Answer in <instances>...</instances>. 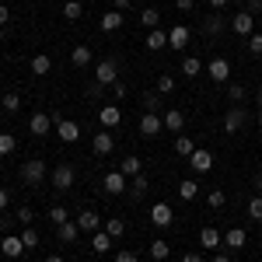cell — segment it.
I'll return each instance as SVG.
<instances>
[{
  "mask_svg": "<svg viewBox=\"0 0 262 262\" xmlns=\"http://www.w3.org/2000/svg\"><path fill=\"white\" fill-rule=\"evenodd\" d=\"M248 53H252V56H262V35H259V32L248 35Z\"/></svg>",
  "mask_w": 262,
  "mask_h": 262,
  "instance_id": "obj_46",
  "label": "cell"
},
{
  "mask_svg": "<svg viewBox=\"0 0 262 262\" xmlns=\"http://www.w3.org/2000/svg\"><path fill=\"white\" fill-rule=\"evenodd\" d=\"M175 7H179L182 14H189V11H192V7H196V0H175Z\"/></svg>",
  "mask_w": 262,
  "mask_h": 262,
  "instance_id": "obj_49",
  "label": "cell"
},
{
  "mask_svg": "<svg viewBox=\"0 0 262 262\" xmlns=\"http://www.w3.org/2000/svg\"><path fill=\"white\" fill-rule=\"evenodd\" d=\"M192 150H196V143L189 140V137H175V154L179 158H192Z\"/></svg>",
  "mask_w": 262,
  "mask_h": 262,
  "instance_id": "obj_33",
  "label": "cell"
},
{
  "mask_svg": "<svg viewBox=\"0 0 262 262\" xmlns=\"http://www.w3.org/2000/svg\"><path fill=\"white\" fill-rule=\"evenodd\" d=\"M168 91H175V77L171 74H161L158 77V95H168Z\"/></svg>",
  "mask_w": 262,
  "mask_h": 262,
  "instance_id": "obj_42",
  "label": "cell"
},
{
  "mask_svg": "<svg viewBox=\"0 0 262 262\" xmlns=\"http://www.w3.org/2000/svg\"><path fill=\"white\" fill-rule=\"evenodd\" d=\"M14 147H18L14 133H0V158H11V154H14Z\"/></svg>",
  "mask_w": 262,
  "mask_h": 262,
  "instance_id": "obj_35",
  "label": "cell"
},
{
  "mask_svg": "<svg viewBox=\"0 0 262 262\" xmlns=\"http://www.w3.org/2000/svg\"><path fill=\"white\" fill-rule=\"evenodd\" d=\"M74 179H77V175H74V168H70V164H56L49 182H53V189H56V192H67V189L74 185Z\"/></svg>",
  "mask_w": 262,
  "mask_h": 262,
  "instance_id": "obj_3",
  "label": "cell"
},
{
  "mask_svg": "<svg viewBox=\"0 0 262 262\" xmlns=\"http://www.w3.org/2000/svg\"><path fill=\"white\" fill-rule=\"evenodd\" d=\"M248 217L262 224V196H252V200H248Z\"/></svg>",
  "mask_w": 262,
  "mask_h": 262,
  "instance_id": "obj_40",
  "label": "cell"
},
{
  "mask_svg": "<svg viewBox=\"0 0 262 262\" xmlns=\"http://www.w3.org/2000/svg\"><path fill=\"white\" fill-rule=\"evenodd\" d=\"M224 28H227V21H224L221 14H210V18L203 21V35H221Z\"/></svg>",
  "mask_w": 262,
  "mask_h": 262,
  "instance_id": "obj_22",
  "label": "cell"
},
{
  "mask_svg": "<svg viewBox=\"0 0 262 262\" xmlns=\"http://www.w3.org/2000/svg\"><path fill=\"white\" fill-rule=\"evenodd\" d=\"M7 21H11V7L0 4V28H7Z\"/></svg>",
  "mask_w": 262,
  "mask_h": 262,
  "instance_id": "obj_50",
  "label": "cell"
},
{
  "mask_svg": "<svg viewBox=\"0 0 262 262\" xmlns=\"http://www.w3.org/2000/svg\"><path fill=\"white\" fill-rule=\"evenodd\" d=\"M200 74H203V60H196V56L182 60V77H200Z\"/></svg>",
  "mask_w": 262,
  "mask_h": 262,
  "instance_id": "obj_27",
  "label": "cell"
},
{
  "mask_svg": "<svg viewBox=\"0 0 262 262\" xmlns=\"http://www.w3.org/2000/svg\"><path fill=\"white\" fill-rule=\"evenodd\" d=\"M255 189H262V175H255Z\"/></svg>",
  "mask_w": 262,
  "mask_h": 262,
  "instance_id": "obj_57",
  "label": "cell"
},
{
  "mask_svg": "<svg viewBox=\"0 0 262 262\" xmlns=\"http://www.w3.org/2000/svg\"><path fill=\"white\" fill-rule=\"evenodd\" d=\"M112 11H122V14H126V11H129V0H112Z\"/></svg>",
  "mask_w": 262,
  "mask_h": 262,
  "instance_id": "obj_52",
  "label": "cell"
},
{
  "mask_svg": "<svg viewBox=\"0 0 262 262\" xmlns=\"http://www.w3.org/2000/svg\"><path fill=\"white\" fill-rule=\"evenodd\" d=\"M210 7H213V11H221V7H227V0H210Z\"/></svg>",
  "mask_w": 262,
  "mask_h": 262,
  "instance_id": "obj_56",
  "label": "cell"
},
{
  "mask_svg": "<svg viewBox=\"0 0 262 262\" xmlns=\"http://www.w3.org/2000/svg\"><path fill=\"white\" fill-rule=\"evenodd\" d=\"M164 46H168V32L150 28V32H147V49H154V53H158V49H164Z\"/></svg>",
  "mask_w": 262,
  "mask_h": 262,
  "instance_id": "obj_24",
  "label": "cell"
},
{
  "mask_svg": "<svg viewBox=\"0 0 262 262\" xmlns=\"http://www.w3.org/2000/svg\"><path fill=\"white\" fill-rule=\"evenodd\" d=\"M259 14H262V0H259Z\"/></svg>",
  "mask_w": 262,
  "mask_h": 262,
  "instance_id": "obj_62",
  "label": "cell"
},
{
  "mask_svg": "<svg viewBox=\"0 0 262 262\" xmlns=\"http://www.w3.org/2000/svg\"><path fill=\"white\" fill-rule=\"evenodd\" d=\"M231 28H234V35H255V18L248 14V11H242V14H234V21H231Z\"/></svg>",
  "mask_w": 262,
  "mask_h": 262,
  "instance_id": "obj_10",
  "label": "cell"
},
{
  "mask_svg": "<svg viewBox=\"0 0 262 262\" xmlns=\"http://www.w3.org/2000/svg\"><path fill=\"white\" fill-rule=\"evenodd\" d=\"M32 217H35V213H32V206H21V210H18V224H25V227L32 224Z\"/></svg>",
  "mask_w": 262,
  "mask_h": 262,
  "instance_id": "obj_47",
  "label": "cell"
},
{
  "mask_svg": "<svg viewBox=\"0 0 262 262\" xmlns=\"http://www.w3.org/2000/svg\"><path fill=\"white\" fill-rule=\"evenodd\" d=\"M227 98L234 101V105H242L245 101V84H227Z\"/></svg>",
  "mask_w": 262,
  "mask_h": 262,
  "instance_id": "obj_41",
  "label": "cell"
},
{
  "mask_svg": "<svg viewBox=\"0 0 262 262\" xmlns=\"http://www.w3.org/2000/svg\"><path fill=\"white\" fill-rule=\"evenodd\" d=\"M259 126H262V108H259Z\"/></svg>",
  "mask_w": 262,
  "mask_h": 262,
  "instance_id": "obj_61",
  "label": "cell"
},
{
  "mask_svg": "<svg viewBox=\"0 0 262 262\" xmlns=\"http://www.w3.org/2000/svg\"><path fill=\"white\" fill-rule=\"evenodd\" d=\"M95 81L105 84V88H112V84L119 81V63L116 60H101L98 67H95Z\"/></svg>",
  "mask_w": 262,
  "mask_h": 262,
  "instance_id": "obj_1",
  "label": "cell"
},
{
  "mask_svg": "<svg viewBox=\"0 0 262 262\" xmlns=\"http://www.w3.org/2000/svg\"><path fill=\"white\" fill-rule=\"evenodd\" d=\"M46 262H63V259H60V255H49V259H46Z\"/></svg>",
  "mask_w": 262,
  "mask_h": 262,
  "instance_id": "obj_58",
  "label": "cell"
},
{
  "mask_svg": "<svg viewBox=\"0 0 262 262\" xmlns=\"http://www.w3.org/2000/svg\"><path fill=\"white\" fill-rule=\"evenodd\" d=\"M119 28H122V11L101 14V32H119Z\"/></svg>",
  "mask_w": 262,
  "mask_h": 262,
  "instance_id": "obj_23",
  "label": "cell"
},
{
  "mask_svg": "<svg viewBox=\"0 0 262 262\" xmlns=\"http://www.w3.org/2000/svg\"><path fill=\"white\" fill-rule=\"evenodd\" d=\"M168 255H171V245L164 242V238H158V242H150V259H154V262H164Z\"/></svg>",
  "mask_w": 262,
  "mask_h": 262,
  "instance_id": "obj_26",
  "label": "cell"
},
{
  "mask_svg": "<svg viewBox=\"0 0 262 262\" xmlns=\"http://www.w3.org/2000/svg\"><path fill=\"white\" fill-rule=\"evenodd\" d=\"M245 122H248V112L242 105H231L224 116V133H238V129H245Z\"/></svg>",
  "mask_w": 262,
  "mask_h": 262,
  "instance_id": "obj_2",
  "label": "cell"
},
{
  "mask_svg": "<svg viewBox=\"0 0 262 262\" xmlns=\"http://www.w3.org/2000/svg\"><path fill=\"white\" fill-rule=\"evenodd\" d=\"M112 95H116V98H126V84L116 81V84H112Z\"/></svg>",
  "mask_w": 262,
  "mask_h": 262,
  "instance_id": "obj_51",
  "label": "cell"
},
{
  "mask_svg": "<svg viewBox=\"0 0 262 262\" xmlns=\"http://www.w3.org/2000/svg\"><path fill=\"white\" fill-rule=\"evenodd\" d=\"M21 179L28 182V185H39V182L46 179V161H39V158L25 161V164H21Z\"/></svg>",
  "mask_w": 262,
  "mask_h": 262,
  "instance_id": "obj_4",
  "label": "cell"
},
{
  "mask_svg": "<svg viewBox=\"0 0 262 262\" xmlns=\"http://www.w3.org/2000/svg\"><path fill=\"white\" fill-rule=\"evenodd\" d=\"M77 227H81V231H98L101 217L95 213V210H84V213H77Z\"/></svg>",
  "mask_w": 262,
  "mask_h": 262,
  "instance_id": "obj_20",
  "label": "cell"
},
{
  "mask_svg": "<svg viewBox=\"0 0 262 262\" xmlns=\"http://www.w3.org/2000/svg\"><path fill=\"white\" fill-rule=\"evenodd\" d=\"M140 25L147 28V32H150V28H158V25H161V14H158L154 7H147V11L140 14Z\"/></svg>",
  "mask_w": 262,
  "mask_h": 262,
  "instance_id": "obj_36",
  "label": "cell"
},
{
  "mask_svg": "<svg viewBox=\"0 0 262 262\" xmlns=\"http://www.w3.org/2000/svg\"><path fill=\"white\" fill-rule=\"evenodd\" d=\"M206 74H210V81L227 84V81H231V63L224 60V56H217V60H210V63H206Z\"/></svg>",
  "mask_w": 262,
  "mask_h": 262,
  "instance_id": "obj_5",
  "label": "cell"
},
{
  "mask_svg": "<svg viewBox=\"0 0 262 262\" xmlns=\"http://www.w3.org/2000/svg\"><path fill=\"white\" fill-rule=\"evenodd\" d=\"M245 242H248V234H245V227H231L227 234H224V245L227 248H234V252H242Z\"/></svg>",
  "mask_w": 262,
  "mask_h": 262,
  "instance_id": "obj_18",
  "label": "cell"
},
{
  "mask_svg": "<svg viewBox=\"0 0 262 262\" xmlns=\"http://www.w3.org/2000/svg\"><path fill=\"white\" fill-rule=\"evenodd\" d=\"M91 248H95L98 255H105V252L112 248V234H105V231H95V238H91Z\"/></svg>",
  "mask_w": 262,
  "mask_h": 262,
  "instance_id": "obj_28",
  "label": "cell"
},
{
  "mask_svg": "<svg viewBox=\"0 0 262 262\" xmlns=\"http://www.w3.org/2000/svg\"><path fill=\"white\" fill-rule=\"evenodd\" d=\"M49 221H53L56 227H60V224H67V221H70V213H67L63 206H53V210H49Z\"/></svg>",
  "mask_w": 262,
  "mask_h": 262,
  "instance_id": "obj_45",
  "label": "cell"
},
{
  "mask_svg": "<svg viewBox=\"0 0 262 262\" xmlns=\"http://www.w3.org/2000/svg\"><path fill=\"white\" fill-rule=\"evenodd\" d=\"M0 32H4V28H0Z\"/></svg>",
  "mask_w": 262,
  "mask_h": 262,
  "instance_id": "obj_63",
  "label": "cell"
},
{
  "mask_svg": "<svg viewBox=\"0 0 262 262\" xmlns=\"http://www.w3.org/2000/svg\"><path fill=\"white\" fill-rule=\"evenodd\" d=\"M189 164H192V171H196V175H206V171L213 168V154H210V150H192Z\"/></svg>",
  "mask_w": 262,
  "mask_h": 262,
  "instance_id": "obj_14",
  "label": "cell"
},
{
  "mask_svg": "<svg viewBox=\"0 0 262 262\" xmlns=\"http://www.w3.org/2000/svg\"><path fill=\"white\" fill-rule=\"evenodd\" d=\"M56 234H60L63 245H74L77 238H81V227H77V221H67V224H60V227H56Z\"/></svg>",
  "mask_w": 262,
  "mask_h": 262,
  "instance_id": "obj_17",
  "label": "cell"
},
{
  "mask_svg": "<svg viewBox=\"0 0 262 262\" xmlns=\"http://www.w3.org/2000/svg\"><path fill=\"white\" fill-rule=\"evenodd\" d=\"M112 133H95V154L98 158H105V154H112Z\"/></svg>",
  "mask_w": 262,
  "mask_h": 262,
  "instance_id": "obj_25",
  "label": "cell"
},
{
  "mask_svg": "<svg viewBox=\"0 0 262 262\" xmlns=\"http://www.w3.org/2000/svg\"><path fill=\"white\" fill-rule=\"evenodd\" d=\"M213 262H231V259H227V255H217V259H213Z\"/></svg>",
  "mask_w": 262,
  "mask_h": 262,
  "instance_id": "obj_59",
  "label": "cell"
},
{
  "mask_svg": "<svg viewBox=\"0 0 262 262\" xmlns=\"http://www.w3.org/2000/svg\"><path fill=\"white\" fill-rule=\"evenodd\" d=\"M182 262H203V255H196V252H189V255H182Z\"/></svg>",
  "mask_w": 262,
  "mask_h": 262,
  "instance_id": "obj_55",
  "label": "cell"
},
{
  "mask_svg": "<svg viewBox=\"0 0 262 262\" xmlns=\"http://www.w3.org/2000/svg\"><path fill=\"white\" fill-rule=\"evenodd\" d=\"M161 119H164V129L168 133H182V126H185V116H182L179 108H168Z\"/></svg>",
  "mask_w": 262,
  "mask_h": 262,
  "instance_id": "obj_19",
  "label": "cell"
},
{
  "mask_svg": "<svg viewBox=\"0 0 262 262\" xmlns=\"http://www.w3.org/2000/svg\"><path fill=\"white\" fill-rule=\"evenodd\" d=\"M105 234L122 238V234H126V221H122V217H108V221H105Z\"/></svg>",
  "mask_w": 262,
  "mask_h": 262,
  "instance_id": "obj_30",
  "label": "cell"
},
{
  "mask_svg": "<svg viewBox=\"0 0 262 262\" xmlns=\"http://www.w3.org/2000/svg\"><path fill=\"white\" fill-rule=\"evenodd\" d=\"M259 108H262V91H259Z\"/></svg>",
  "mask_w": 262,
  "mask_h": 262,
  "instance_id": "obj_60",
  "label": "cell"
},
{
  "mask_svg": "<svg viewBox=\"0 0 262 262\" xmlns=\"http://www.w3.org/2000/svg\"><path fill=\"white\" fill-rule=\"evenodd\" d=\"M56 137H60L63 143H77L81 140V126H77L74 119H60L56 122Z\"/></svg>",
  "mask_w": 262,
  "mask_h": 262,
  "instance_id": "obj_8",
  "label": "cell"
},
{
  "mask_svg": "<svg viewBox=\"0 0 262 262\" xmlns=\"http://www.w3.org/2000/svg\"><path fill=\"white\" fill-rule=\"evenodd\" d=\"M7 203H11V192H7V189H0V210H4Z\"/></svg>",
  "mask_w": 262,
  "mask_h": 262,
  "instance_id": "obj_54",
  "label": "cell"
},
{
  "mask_svg": "<svg viewBox=\"0 0 262 262\" xmlns=\"http://www.w3.org/2000/svg\"><path fill=\"white\" fill-rule=\"evenodd\" d=\"M147 185H150V179H147V175H133V196H143V192H147Z\"/></svg>",
  "mask_w": 262,
  "mask_h": 262,
  "instance_id": "obj_44",
  "label": "cell"
},
{
  "mask_svg": "<svg viewBox=\"0 0 262 262\" xmlns=\"http://www.w3.org/2000/svg\"><path fill=\"white\" fill-rule=\"evenodd\" d=\"M143 105H147V112H158V108H161V95H158V91H143Z\"/></svg>",
  "mask_w": 262,
  "mask_h": 262,
  "instance_id": "obj_38",
  "label": "cell"
},
{
  "mask_svg": "<svg viewBox=\"0 0 262 262\" xmlns=\"http://www.w3.org/2000/svg\"><path fill=\"white\" fill-rule=\"evenodd\" d=\"M49 70H53V60H49L46 53H35V56H32V74H35V77H46Z\"/></svg>",
  "mask_w": 262,
  "mask_h": 262,
  "instance_id": "obj_21",
  "label": "cell"
},
{
  "mask_svg": "<svg viewBox=\"0 0 262 262\" xmlns=\"http://www.w3.org/2000/svg\"><path fill=\"white\" fill-rule=\"evenodd\" d=\"M161 129H164V119L158 116V112H143L140 116V133L143 137H158Z\"/></svg>",
  "mask_w": 262,
  "mask_h": 262,
  "instance_id": "obj_9",
  "label": "cell"
},
{
  "mask_svg": "<svg viewBox=\"0 0 262 262\" xmlns=\"http://www.w3.org/2000/svg\"><path fill=\"white\" fill-rule=\"evenodd\" d=\"M98 122L105 126V129H116V126L122 122V108H119V105H101Z\"/></svg>",
  "mask_w": 262,
  "mask_h": 262,
  "instance_id": "obj_12",
  "label": "cell"
},
{
  "mask_svg": "<svg viewBox=\"0 0 262 262\" xmlns=\"http://www.w3.org/2000/svg\"><path fill=\"white\" fill-rule=\"evenodd\" d=\"M179 196H182V200H196V196H200V185H196V179H182V182H179Z\"/></svg>",
  "mask_w": 262,
  "mask_h": 262,
  "instance_id": "obj_29",
  "label": "cell"
},
{
  "mask_svg": "<svg viewBox=\"0 0 262 262\" xmlns=\"http://www.w3.org/2000/svg\"><path fill=\"white\" fill-rule=\"evenodd\" d=\"M119 171L126 175V179H129V175H140V171H143V161H140V158H133V154H129V158L122 161V168H119Z\"/></svg>",
  "mask_w": 262,
  "mask_h": 262,
  "instance_id": "obj_31",
  "label": "cell"
},
{
  "mask_svg": "<svg viewBox=\"0 0 262 262\" xmlns=\"http://www.w3.org/2000/svg\"><path fill=\"white\" fill-rule=\"evenodd\" d=\"M0 105H4V112H11V116H14V112H18V108H21V98H18V95H14V91H7V95L0 98Z\"/></svg>",
  "mask_w": 262,
  "mask_h": 262,
  "instance_id": "obj_37",
  "label": "cell"
},
{
  "mask_svg": "<svg viewBox=\"0 0 262 262\" xmlns=\"http://www.w3.org/2000/svg\"><path fill=\"white\" fill-rule=\"evenodd\" d=\"M116 262H140V259H137V252H126V248H122L119 255H116Z\"/></svg>",
  "mask_w": 262,
  "mask_h": 262,
  "instance_id": "obj_48",
  "label": "cell"
},
{
  "mask_svg": "<svg viewBox=\"0 0 262 262\" xmlns=\"http://www.w3.org/2000/svg\"><path fill=\"white\" fill-rule=\"evenodd\" d=\"M81 14H84L81 0H67V4H63V18H67V21H77Z\"/></svg>",
  "mask_w": 262,
  "mask_h": 262,
  "instance_id": "obj_34",
  "label": "cell"
},
{
  "mask_svg": "<svg viewBox=\"0 0 262 262\" xmlns=\"http://www.w3.org/2000/svg\"><path fill=\"white\" fill-rule=\"evenodd\" d=\"M21 242H25V252H28V248H39V234H35L32 227H25V231H21Z\"/></svg>",
  "mask_w": 262,
  "mask_h": 262,
  "instance_id": "obj_43",
  "label": "cell"
},
{
  "mask_svg": "<svg viewBox=\"0 0 262 262\" xmlns=\"http://www.w3.org/2000/svg\"><path fill=\"white\" fill-rule=\"evenodd\" d=\"M101 185H105V192H108V196H122V192L129 189V182H126V175H122V171H108Z\"/></svg>",
  "mask_w": 262,
  "mask_h": 262,
  "instance_id": "obj_6",
  "label": "cell"
},
{
  "mask_svg": "<svg viewBox=\"0 0 262 262\" xmlns=\"http://www.w3.org/2000/svg\"><path fill=\"white\" fill-rule=\"evenodd\" d=\"M0 255H4V259H21V255H25V242L14 238V234H7V238L0 242Z\"/></svg>",
  "mask_w": 262,
  "mask_h": 262,
  "instance_id": "obj_11",
  "label": "cell"
},
{
  "mask_svg": "<svg viewBox=\"0 0 262 262\" xmlns=\"http://www.w3.org/2000/svg\"><path fill=\"white\" fill-rule=\"evenodd\" d=\"M70 60H74V67H88V63H91V49H88V46H74Z\"/></svg>",
  "mask_w": 262,
  "mask_h": 262,
  "instance_id": "obj_32",
  "label": "cell"
},
{
  "mask_svg": "<svg viewBox=\"0 0 262 262\" xmlns=\"http://www.w3.org/2000/svg\"><path fill=\"white\" fill-rule=\"evenodd\" d=\"M28 129H32L35 137H46V133H53V116H49V112H35V116L28 119Z\"/></svg>",
  "mask_w": 262,
  "mask_h": 262,
  "instance_id": "obj_13",
  "label": "cell"
},
{
  "mask_svg": "<svg viewBox=\"0 0 262 262\" xmlns=\"http://www.w3.org/2000/svg\"><path fill=\"white\" fill-rule=\"evenodd\" d=\"M189 35H192V32H189L185 25H175V28L168 32V46H171V49H185V46H189Z\"/></svg>",
  "mask_w": 262,
  "mask_h": 262,
  "instance_id": "obj_15",
  "label": "cell"
},
{
  "mask_svg": "<svg viewBox=\"0 0 262 262\" xmlns=\"http://www.w3.org/2000/svg\"><path fill=\"white\" fill-rule=\"evenodd\" d=\"M200 245H206V252H213V248L224 245V234L217 231V227H203L200 231Z\"/></svg>",
  "mask_w": 262,
  "mask_h": 262,
  "instance_id": "obj_16",
  "label": "cell"
},
{
  "mask_svg": "<svg viewBox=\"0 0 262 262\" xmlns=\"http://www.w3.org/2000/svg\"><path fill=\"white\" fill-rule=\"evenodd\" d=\"M101 91H105V84H98V81H95V84H91V88H88V95H95V98H98Z\"/></svg>",
  "mask_w": 262,
  "mask_h": 262,
  "instance_id": "obj_53",
  "label": "cell"
},
{
  "mask_svg": "<svg viewBox=\"0 0 262 262\" xmlns=\"http://www.w3.org/2000/svg\"><path fill=\"white\" fill-rule=\"evenodd\" d=\"M206 203H210L213 210H221L224 203H227V192H224V189H210V196H206Z\"/></svg>",
  "mask_w": 262,
  "mask_h": 262,
  "instance_id": "obj_39",
  "label": "cell"
},
{
  "mask_svg": "<svg viewBox=\"0 0 262 262\" xmlns=\"http://www.w3.org/2000/svg\"><path fill=\"white\" fill-rule=\"evenodd\" d=\"M171 221H175V213H171L168 203H154L150 206V224L154 227H171Z\"/></svg>",
  "mask_w": 262,
  "mask_h": 262,
  "instance_id": "obj_7",
  "label": "cell"
}]
</instances>
